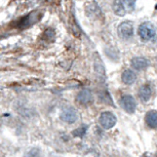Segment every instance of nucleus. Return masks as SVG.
<instances>
[{
    "label": "nucleus",
    "instance_id": "9d476101",
    "mask_svg": "<svg viewBox=\"0 0 157 157\" xmlns=\"http://www.w3.org/2000/svg\"><path fill=\"white\" fill-rule=\"evenodd\" d=\"M121 80H122L124 84L132 85L135 83L136 80H137V74H136L132 70L126 69L123 71L122 74H121Z\"/></svg>",
    "mask_w": 157,
    "mask_h": 157
},
{
    "label": "nucleus",
    "instance_id": "7ed1b4c3",
    "mask_svg": "<svg viewBox=\"0 0 157 157\" xmlns=\"http://www.w3.org/2000/svg\"><path fill=\"white\" fill-rule=\"evenodd\" d=\"M116 121L117 120H116L115 115L109 111L103 112V113L100 115V118H99V122L101 124V126L105 129L112 128V127L116 124Z\"/></svg>",
    "mask_w": 157,
    "mask_h": 157
},
{
    "label": "nucleus",
    "instance_id": "6e6552de",
    "mask_svg": "<svg viewBox=\"0 0 157 157\" xmlns=\"http://www.w3.org/2000/svg\"><path fill=\"white\" fill-rule=\"evenodd\" d=\"M149 64H150L149 60L144 57H136V58H132V61H130L132 68L138 71L147 69V68L149 67Z\"/></svg>",
    "mask_w": 157,
    "mask_h": 157
},
{
    "label": "nucleus",
    "instance_id": "9b49d317",
    "mask_svg": "<svg viewBox=\"0 0 157 157\" xmlns=\"http://www.w3.org/2000/svg\"><path fill=\"white\" fill-rule=\"evenodd\" d=\"M145 121H146V124L150 128L153 129L157 128V111L155 110L148 111L146 116H145Z\"/></svg>",
    "mask_w": 157,
    "mask_h": 157
},
{
    "label": "nucleus",
    "instance_id": "20e7f679",
    "mask_svg": "<svg viewBox=\"0 0 157 157\" xmlns=\"http://www.w3.org/2000/svg\"><path fill=\"white\" fill-rule=\"evenodd\" d=\"M120 105L124 109V111H126L129 114L134 113L137 109V102H136L135 98L129 94H124L120 98Z\"/></svg>",
    "mask_w": 157,
    "mask_h": 157
},
{
    "label": "nucleus",
    "instance_id": "1a4fd4ad",
    "mask_svg": "<svg viewBox=\"0 0 157 157\" xmlns=\"http://www.w3.org/2000/svg\"><path fill=\"white\" fill-rule=\"evenodd\" d=\"M138 96H139V99L141 100V102L147 103L148 101L151 99V96H152V88L148 84L142 85V86L139 88Z\"/></svg>",
    "mask_w": 157,
    "mask_h": 157
},
{
    "label": "nucleus",
    "instance_id": "f03ea898",
    "mask_svg": "<svg viewBox=\"0 0 157 157\" xmlns=\"http://www.w3.org/2000/svg\"><path fill=\"white\" fill-rule=\"evenodd\" d=\"M134 32H135V27H134V24L132 22H122L118 26V35L121 39H129L134 36Z\"/></svg>",
    "mask_w": 157,
    "mask_h": 157
},
{
    "label": "nucleus",
    "instance_id": "dca6fc26",
    "mask_svg": "<svg viewBox=\"0 0 157 157\" xmlns=\"http://www.w3.org/2000/svg\"><path fill=\"white\" fill-rule=\"evenodd\" d=\"M156 62H157V57H156Z\"/></svg>",
    "mask_w": 157,
    "mask_h": 157
},
{
    "label": "nucleus",
    "instance_id": "f257e3e1",
    "mask_svg": "<svg viewBox=\"0 0 157 157\" xmlns=\"http://www.w3.org/2000/svg\"><path fill=\"white\" fill-rule=\"evenodd\" d=\"M138 34L142 40L145 41V42H148V41L153 40L156 37V29L151 23L145 22L139 26Z\"/></svg>",
    "mask_w": 157,
    "mask_h": 157
},
{
    "label": "nucleus",
    "instance_id": "0eeeda50",
    "mask_svg": "<svg viewBox=\"0 0 157 157\" xmlns=\"http://www.w3.org/2000/svg\"><path fill=\"white\" fill-rule=\"evenodd\" d=\"M76 101L80 104L81 106H84V107L90 106V104L93 103V93H91L90 90H87V88L82 90L77 94Z\"/></svg>",
    "mask_w": 157,
    "mask_h": 157
},
{
    "label": "nucleus",
    "instance_id": "39448f33",
    "mask_svg": "<svg viewBox=\"0 0 157 157\" xmlns=\"http://www.w3.org/2000/svg\"><path fill=\"white\" fill-rule=\"evenodd\" d=\"M61 119L63 120L64 122L72 124L74 122H76V120L78 119V113H77V111L72 107L64 108L61 113Z\"/></svg>",
    "mask_w": 157,
    "mask_h": 157
},
{
    "label": "nucleus",
    "instance_id": "423d86ee",
    "mask_svg": "<svg viewBox=\"0 0 157 157\" xmlns=\"http://www.w3.org/2000/svg\"><path fill=\"white\" fill-rule=\"evenodd\" d=\"M85 13L91 19H99L102 17V10L99 5L97 4V2L90 1L85 3Z\"/></svg>",
    "mask_w": 157,
    "mask_h": 157
},
{
    "label": "nucleus",
    "instance_id": "4468645a",
    "mask_svg": "<svg viewBox=\"0 0 157 157\" xmlns=\"http://www.w3.org/2000/svg\"><path fill=\"white\" fill-rule=\"evenodd\" d=\"M40 155V152L38 149H31L30 151H28L27 155H26V157H39Z\"/></svg>",
    "mask_w": 157,
    "mask_h": 157
},
{
    "label": "nucleus",
    "instance_id": "f8f14e48",
    "mask_svg": "<svg viewBox=\"0 0 157 157\" xmlns=\"http://www.w3.org/2000/svg\"><path fill=\"white\" fill-rule=\"evenodd\" d=\"M112 10H113V13L116 16L119 17L125 16L126 13L125 6H124L123 2L121 0H113V2H112Z\"/></svg>",
    "mask_w": 157,
    "mask_h": 157
},
{
    "label": "nucleus",
    "instance_id": "2eb2a0df",
    "mask_svg": "<svg viewBox=\"0 0 157 157\" xmlns=\"http://www.w3.org/2000/svg\"><path fill=\"white\" fill-rule=\"evenodd\" d=\"M123 1H124V3L127 5V7H128L129 10H134L137 0H123Z\"/></svg>",
    "mask_w": 157,
    "mask_h": 157
},
{
    "label": "nucleus",
    "instance_id": "ddd939ff",
    "mask_svg": "<svg viewBox=\"0 0 157 157\" xmlns=\"http://www.w3.org/2000/svg\"><path fill=\"white\" fill-rule=\"evenodd\" d=\"M87 127L86 126H81L79 127L78 129L74 130V132H72V135L74 136V137H79V138H82L83 136L85 135V132H86Z\"/></svg>",
    "mask_w": 157,
    "mask_h": 157
}]
</instances>
